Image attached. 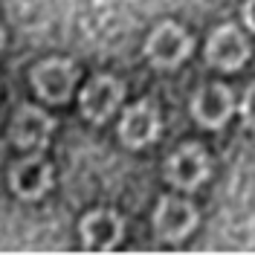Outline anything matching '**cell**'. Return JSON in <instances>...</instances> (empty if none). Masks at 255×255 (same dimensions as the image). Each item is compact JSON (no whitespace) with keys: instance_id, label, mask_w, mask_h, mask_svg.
Returning a JSON list of instances; mask_svg holds the SVG:
<instances>
[{"instance_id":"cell-3","label":"cell","mask_w":255,"mask_h":255,"mask_svg":"<svg viewBox=\"0 0 255 255\" xmlns=\"http://www.w3.org/2000/svg\"><path fill=\"white\" fill-rule=\"evenodd\" d=\"M32 84H35V93L44 102H52V105L67 102L73 93V84H76V67L67 58L41 61L32 70Z\"/></svg>"},{"instance_id":"cell-11","label":"cell","mask_w":255,"mask_h":255,"mask_svg":"<svg viewBox=\"0 0 255 255\" xmlns=\"http://www.w3.org/2000/svg\"><path fill=\"white\" fill-rule=\"evenodd\" d=\"M52 130V116L44 113L41 108H32L23 105L12 119V139L20 148H35V145H44Z\"/></svg>"},{"instance_id":"cell-7","label":"cell","mask_w":255,"mask_h":255,"mask_svg":"<svg viewBox=\"0 0 255 255\" xmlns=\"http://www.w3.org/2000/svg\"><path fill=\"white\" fill-rule=\"evenodd\" d=\"M235 111V99L226 84H206L191 99V113L203 128H221Z\"/></svg>"},{"instance_id":"cell-6","label":"cell","mask_w":255,"mask_h":255,"mask_svg":"<svg viewBox=\"0 0 255 255\" xmlns=\"http://www.w3.org/2000/svg\"><path fill=\"white\" fill-rule=\"evenodd\" d=\"M197 223V209L180 197H162L154 212V229L162 241H183Z\"/></svg>"},{"instance_id":"cell-10","label":"cell","mask_w":255,"mask_h":255,"mask_svg":"<svg viewBox=\"0 0 255 255\" xmlns=\"http://www.w3.org/2000/svg\"><path fill=\"white\" fill-rule=\"evenodd\" d=\"M9 183H12V191L17 197L38 200L52 186V168H49V162H44V157H29L12 168Z\"/></svg>"},{"instance_id":"cell-1","label":"cell","mask_w":255,"mask_h":255,"mask_svg":"<svg viewBox=\"0 0 255 255\" xmlns=\"http://www.w3.org/2000/svg\"><path fill=\"white\" fill-rule=\"evenodd\" d=\"M206 177H209V157L206 151L194 142L180 145L165 162V180L183 191L197 189Z\"/></svg>"},{"instance_id":"cell-5","label":"cell","mask_w":255,"mask_h":255,"mask_svg":"<svg viewBox=\"0 0 255 255\" xmlns=\"http://www.w3.org/2000/svg\"><path fill=\"white\" fill-rule=\"evenodd\" d=\"M247 55H250V44L232 23L229 26H218L212 32V38L206 44V61L212 67L226 70V73L229 70H241Z\"/></svg>"},{"instance_id":"cell-9","label":"cell","mask_w":255,"mask_h":255,"mask_svg":"<svg viewBox=\"0 0 255 255\" xmlns=\"http://www.w3.org/2000/svg\"><path fill=\"white\" fill-rule=\"evenodd\" d=\"M122 238V218L111 209H96L81 221V241L87 250H113Z\"/></svg>"},{"instance_id":"cell-12","label":"cell","mask_w":255,"mask_h":255,"mask_svg":"<svg viewBox=\"0 0 255 255\" xmlns=\"http://www.w3.org/2000/svg\"><path fill=\"white\" fill-rule=\"evenodd\" d=\"M241 116H244L247 128H253V130H255V81L247 87V93H244V102H241Z\"/></svg>"},{"instance_id":"cell-8","label":"cell","mask_w":255,"mask_h":255,"mask_svg":"<svg viewBox=\"0 0 255 255\" xmlns=\"http://www.w3.org/2000/svg\"><path fill=\"white\" fill-rule=\"evenodd\" d=\"M159 133V113L151 102H136L119 122V136L128 148H142Z\"/></svg>"},{"instance_id":"cell-2","label":"cell","mask_w":255,"mask_h":255,"mask_svg":"<svg viewBox=\"0 0 255 255\" xmlns=\"http://www.w3.org/2000/svg\"><path fill=\"white\" fill-rule=\"evenodd\" d=\"M191 52V38L189 32L177 23H159L157 29L148 35V44H145V55L151 58V64L157 67H177L183 58H189Z\"/></svg>"},{"instance_id":"cell-4","label":"cell","mask_w":255,"mask_h":255,"mask_svg":"<svg viewBox=\"0 0 255 255\" xmlns=\"http://www.w3.org/2000/svg\"><path fill=\"white\" fill-rule=\"evenodd\" d=\"M122 96H125V87H122L119 79H113V76H96V79H90V84L81 90V113H84V119L102 125L119 108Z\"/></svg>"},{"instance_id":"cell-13","label":"cell","mask_w":255,"mask_h":255,"mask_svg":"<svg viewBox=\"0 0 255 255\" xmlns=\"http://www.w3.org/2000/svg\"><path fill=\"white\" fill-rule=\"evenodd\" d=\"M244 20H247V26L255 32V0H247V3H244Z\"/></svg>"}]
</instances>
